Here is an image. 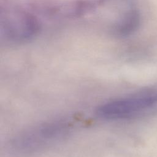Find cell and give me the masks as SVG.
<instances>
[{"mask_svg": "<svg viewBox=\"0 0 157 157\" xmlns=\"http://www.w3.org/2000/svg\"><path fill=\"white\" fill-rule=\"evenodd\" d=\"M67 120L58 119L40 123L13 136L6 144L9 157H28L43 152L64 140L72 131Z\"/></svg>", "mask_w": 157, "mask_h": 157, "instance_id": "cell-1", "label": "cell"}, {"mask_svg": "<svg viewBox=\"0 0 157 157\" xmlns=\"http://www.w3.org/2000/svg\"><path fill=\"white\" fill-rule=\"evenodd\" d=\"M157 108V90L140 91L102 103L96 110L101 118L118 121L135 118Z\"/></svg>", "mask_w": 157, "mask_h": 157, "instance_id": "cell-2", "label": "cell"}, {"mask_svg": "<svg viewBox=\"0 0 157 157\" xmlns=\"http://www.w3.org/2000/svg\"><path fill=\"white\" fill-rule=\"evenodd\" d=\"M138 23L139 17L137 14L135 12H128L115 25L114 33L121 36L128 35L136 28Z\"/></svg>", "mask_w": 157, "mask_h": 157, "instance_id": "cell-4", "label": "cell"}, {"mask_svg": "<svg viewBox=\"0 0 157 157\" xmlns=\"http://www.w3.org/2000/svg\"><path fill=\"white\" fill-rule=\"evenodd\" d=\"M40 29L37 18L18 7H5L1 12V38L12 44H22L35 37Z\"/></svg>", "mask_w": 157, "mask_h": 157, "instance_id": "cell-3", "label": "cell"}]
</instances>
